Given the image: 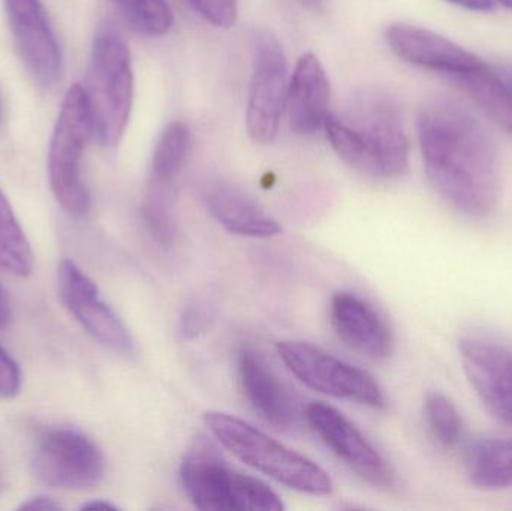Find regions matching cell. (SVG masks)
<instances>
[{"mask_svg": "<svg viewBox=\"0 0 512 511\" xmlns=\"http://www.w3.org/2000/svg\"><path fill=\"white\" fill-rule=\"evenodd\" d=\"M427 179L460 215L490 218L501 201V161L486 129L462 105L433 99L418 116Z\"/></svg>", "mask_w": 512, "mask_h": 511, "instance_id": "6da1fadb", "label": "cell"}, {"mask_svg": "<svg viewBox=\"0 0 512 511\" xmlns=\"http://www.w3.org/2000/svg\"><path fill=\"white\" fill-rule=\"evenodd\" d=\"M203 419L222 447L258 473L301 494L322 497L333 492V480L327 471L245 420L224 411H207Z\"/></svg>", "mask_w": 512, "mask_h": 511, "instance_id": "7a4b0ae2", "label": "cell"}, {"mask_svg": "<svg viewBox=\"0 0 512 511\" xmlns=\"http://www.w3.org/2000/svg\"><path fill=\"white\" fill-rule=\"evenodd\" d=\"M93 134L105 147H116L125 134L134 102L131 51L113 27H102L93 39L83 86Z\"/></svg>", "mask_w": 512, "mask_h": 511, "instance_id": "3957f363", "label": "cell"}, {"mask_svg": "<svg viewBox=\"0 0 512 511\" xmlns=\"http://www.w3.org/2000/svg\"><path fill=\"white\" fill-rule=\"evenodd\" d=\"M180 483L197 509L282 511L279 495L264 482L234 470L207 438L194 441L182 465Z\"/></svg>", "mask_w": 512, "mask_h": 511, "instance_id": "277c9868", "label": "cell"}, {"mask_svg": "<svg viewBox=\"0 0 512 511\" xmlns=\"http://www.w3.org/2000/svg\"><path fill=\"white\" fill-rule=\"evenodd\" d=\"M93 135L86 93L81 84L66 92L48 150V179L57 203L75 216L90 212L92 198L81 177V159Z\"/></svg>", "mask_w": 512, "mask_h": 511, "instance_id": "5b68a950", "label": "cell"}, {"mask_svg": "<svg viewBox=\"0 0 512 511\" xmlns=\"http://www.w3.org/2000/svg\"><path fill=\"white\" fill-rule=\"evenodd\" d=\"M351 126L366 152V174L378 179H396L408 170L409 141L402 113L393 98L384 93H361L343 120Z\"/></svg>", "mask_w": 512, "mask_h": 511, "instance_id": "8992f818", "label": "cell"}, {"mask_svg": "<svg viewBox=\"0 0 512 511\" xmlns=\"http://www.w3.org/2000/svg\"><path fill=\"white\" fill-rule=\"evenodd\" d=\"M277 353L292 375L309 389L367 407H385L384 392L372 375L322 348L309 342L285 341L277 345Z\"/></svg>", "mask_w": 512, "mask_h": 511, "instance_id": "52a82bcc", "label": "cell"}, {"mask_svg": "<svg viewBox=\"0 0 512 511\" xmlns=\"http://www.w3.org/2000/svg\"><path fill=\"white\" fill-rule=\"evenodd\" d=\"M32 470L50 488L81 491L104 479L105 458L96 443L78 429L54 428L39 437Z\"/></svg>", "mask_w": 512, "mask_h": 511, "instance_id": "ba28073f", "label": "cell"}, {"mask_svg": "<svg viewBox=\"0 0 512 511\" xmlns=\"http://www.w3.org/2000/svg\"><path fill=\"white\" fill-rule=\"evenodd\" d=\"M288 65L277 39L262 30L255 39L254 71L249 87L246 128L258 144L276 138L288 101Z\"/></svg>", "mask_w": 512, "mask_h": 511, "instance_id": "9c48e42d", "label": "cell"}, {"mask_svg": "<svg viewBox=\"0 0 512 511\" xmlns=\"http://www.w3.org/2000/svg\"><path fill=\"white\" fill-rule=\"evenodd\" d=\"M457 350L478 398L493 416L512 426V342L486 333H466Z\"/></svg>", "mask_w": 512, "mask_h": 511, "instance_id": "30bf717a", "label": "cell"}, {"mask_svg": "<svg viewBox=\"0 0 512 511\" xmlns=\"http://www.w3.org/2000/svg\"><path fill=\"white\" fill-rule=\"evenodd\" d=\"M60 299L72 317L102 347L123 357L134 356L135 342L119 315L99 297L95 282L72 260L57 270Z\"/></svg>", "mask_w": 512, "mask_h": 511, "instance_id": "8fae6325", "label": "cell"}, {"mask_svg": "<svg viewBox=\"0 0 512 511\" xmlns=\"http://www.w3.org/2000/svg\"><path fill=\"white\" fill-rule=\"evenodd\" d=\"M306 419L322 443L361 479L378 488L393 486L390 465L339 410L324 402H313L306 408Z\"/></svg>", "mask_w": 512, "mask_h": 511, "instance_id": "7c38bea8", "label": "cell"}, {"mask_svg": "<svg viewBox=\"0 0 512 511\" xmlns=\"http://www.w3.org/2000/svg\"><path fill=\"white\" fill-rule=\"evenodd\" d=\"M15 47L38 83L50 86L60 74L59 44L41 0H3Z\"/></svg>", "mask_w": 512, "mask_h": 511, "instance_id": "4fadbf2b", "label": "cell"}, {"mask_svg": "<svg viewBox=\"0 0 512 511\" xmlns=\"http://www.w3.org/2000/svg\"><path fill=\"white\" fill-rule=\"evenodd\" d=\"M385 41L391 51L412 65L433 69L457 77L469 74L486 65L484 60L469 53L456 42L411 24H391L385 30Z\"/></svg>", "mask_w": 512, "mask_h": 511, "instance_id": "5bb4252c", "label": "cell"}, {"mask_svg": "<svg viewBox=\"0 0 512 511\" xmlns=\"http://www.w3.org/2000/svg\"><path fill=\"white\" fill-rule=\"evenodd\" d=\"M330 323L346 347L369 359H387L393 353V333L387 321L357 294L349 291L334 294Z\"/></svg>", "mask_w": 512, "mask_h": 511, "instance_id": "9a60e30c", "label": "cell"}, {"mask_svg": "<svg viewBox=\"0 0 512 511\" xmlns=\"http://www.w3.org/2000/svg\"><path fill=\"white\" fill-rule=\"evenodd\" d=\"M237 366L243 392L259 417L274 428H292L298 420L297 401L262 354L255 348L243 347Z\"/></svg>", "mask_w": 512, "mask_h": 511, "instance_id": "2e32d148", "label": "cell"}, {"mask_svg": "<svg viewBox=\"0 0 512 511\" xmlns=\"http://www.w3.org/2000/svg\"><path fill=\"white\" fill-rule=\"evenodd\" d=\"M330 96L324 66L315 54H303L289 78L286 108L292 131L310 135L324 128L330 117Z\"/></svg>", "mask_w": 512, "mask_h": 511, "instance_id": "e0dca14e", "label": "cell"}, {"mask_svg": "<svg viewBox=\"0 0 512 511\" xmlns=\"http://www.w3.org/2000/svg\"><path fill=\"white\" fill-rule=\"evenodd\" d=\"M210 215L231 234L243 237H273L282 231L279 222L265 213L254 198L230 185H216L206 194Z\"/></svg>", "mask_w": 512, "mask_h": 511, "instance_id": "ac0fdd59", "label": "cell"}, {"mask_svg": "<svg viewBox=\"0 0 512 511\" xmlns=\"http://www.w3.org/2000/svg\"><path fill=\"white\" fill-rule=\"evenodd\" d=\"M469 482L484 491L512 489V438L484 437L465 447Z\"/></svg>", "mask_w": 512, "mask_h": 511, "instance_id": "d6986e66", "label": "cell"}, {"mask_svg": "<svg viewBox=\"0 0 512 511\" xmlns=\"http://www.w3.org/2000/svg\"><path fill=\"white\" fill-rule=\"evenodd\" d=\"M453 80L499 128L512 134V96L492 66L457 75Z\"/></svg>", "mask_w": 512, "mask_h": 511, "instance_id": "ffe728a7", "label": "cell"}, {"mask_svg": "<svg viewBox=\"0 0 512 511\" xmlns=\"http://www.w3.org/2000/svg\"><path fill=\"white\" fill-rule=\"evenodd\" d=\"M0 269L18 278H26L33 270V254L29 240L8 198L0 189Z\"/></svg>", "mask_w": 512, "mask_h": 511, "instance_id": "44dd1931", "label": "cell"}, {"mask_svg": "<svg viewBox=\"0 0 512 511\" xmlns=\"http://www.w3.org/2000/svg\"><path fill=\"white\" fill-rule=\"evenodd\" d=\"M191 147V131L183 122H171L162 131L152 159L153 182L173 185L177 174L182 170Z\"/></svg>", "mask_w": 512, "mask_h": 511, "instance_id": "7402d4cb", "label": "cell"}, {"mask_svg": "<svg viewBox=\"0 0 512 511\" xmlns=\"http://www.w3.org/2000/svg\"><path fill=\"white\" fill-rule=\"evenodd\" d=\"M424 419L433 438L445 449H456L465 440L462 414L444 393H427L424 399Z\"/></svg>", "mask_w": 512, "mask_h": 511, "instance_id": "603a6c76", "label": "cell"}, {"mask_svg": "<svg viewBox=\"0 0 512 511\" xmlns=\"http://www.w3.org/2000/svg\"><path fill=\"white\" fill-rule=\"evenodd\" d=\"M143 218L153 239L162 246H170L176 237L173 194L171 185L150 180L143 201Z\"/></svg>", "mask_w": 512, "mask_h": 511, "instance_id": "cb8c5ba5", "label": "cell"}, {"mask_svg": "<svg viewBox=\"0 0 512 511\" xmlns=\"http://www.w3.org/2000/svg\"><path fill=\"white\" fill-rule=\"evenodd\" d=\"M138 32L164 36L173 29L174 12L167 0H110Z\"/></svg>", "mask_w": 512, "mask_h": 511, "instance_id": "d4e9b609", "label": "cell"}, {"mask_svg": "<svg viewBox=\"0 0 512 511\" xmlns=\"http://www.w3.org/2000/svg\"><path fill=\"white\" fill-rule=\"evenodd\" d=\"M189 5L216 27H231L239 15V0H188Z\"/></svg>", "mask_w": 512, "mask_h": 511, "instance_id": "484cf974", "label": "cell"}, {"mask_svg": "<svg viewBox=\"0 0 512 511\" xmlns=\"http://www.w3.org/2000/svg\"><path fill=\"white\" fill-rule=\"evenodd\" d=\"M212 308L200 300H192L186 303L180 315V330L188 339H195L204 335L212 324Z\"/></svg>", "mask_w": 512, "mask_h": 511, "instance_id": "4316f807", "label": "cell"}, {"mask_svg": "<svg viewBox=\"0 0 512 511\" xmlns=\"http://www.w3.org/2000/svg\"><path fill=\"white\" fill-rule=\"evenodd\" d=\"M21 387V374L17 363L0 347V398H14Z\"/></svg>", "mask_w": 512, "mask_h": 511, "instance_id": "83f0119b", "label": "cell"}, {"mask_svg": "<svg viewBox=\"0 0 512 511\" xmlns=\"http://www.w3.org/2000/svg\"><path fill=\"white\" fill-rule=\"evenodd\" d=\"M62 509L59 503L51 500V498L39 495V497L30 498L26 503L21 504L18 510H29V511H57Z\"/></svg>", "mask_w": 512, "mask_h": 511, "instance_id": "f1b7e54d", "label": "cell"}, {"mask_svg": "<svg viewBox=\"0 0 512 511\" xmlns=\"http://www.w3.org/2000/svg\"><path fill=\"white\" fill-rule=\"evenodd\" d=\"M448 2L477 12H489L495 8V2H493V0H448Z\"/></svg>", "mask_w": 512, "mask_h": 511, "instance_id": "f546056e", "label": "cell"}, {"mask_svg": "<svg viewBox=\"0 0 512 511\" xmlns=\"http://www.w3.org/2000/svg\"><path fill=\"white\" fill-rule=\"evenodd\" d=\"M9 318H11V305H9L5 290L0 285V327L6 326Z\"/></svg>", "mask_w": 512, "mask_h": 511, "instance_id": "4dcf8cb0", "label": "cell"}, {"mask_svg": "<svg viewBox=\"0 0 512 511\" xmlns=\"http://www.w3.org/2000/svg\"><path fill=\"white\" fill-rule=\"evenodd\" d=\"M495 69L512 96V65H498L495 66Z\"/></svg>", "mask_w": 512, "mask_h": 511, "instance_id": "1f68e13d", "label": "cell"}, {"mask_svg": "<svg viewBox=\"0 0 512 511\" xmlns=\"http://www.w3.org/2000/svg\"><path fill=\"white\" fill-rule=\"evenodd\" d=\"M119 507L114 504L107 503V501H92V503L84 504L81 510H117Z\"/></svg>", "mask_w": 512, "mask_h": 511, "instance_id": "d6a6232c", "label": "cell"}, {"mask_svg": "<svg viewBox=\"0 0 512 511\" xmlns=\"http://www.w3.org/2000/svg\"><path fill=\"white\" fill-rule=\"evenodd\" d=\"M298 2L312 12H322L327 5V0H298Z\"/></svg>", "mask_w": 512, "mask_h": 511, "instance_id": "836d02e7", "label": "cell"}, {"mask_svg": "<svg viewBox=\"0 0 512 511\" xmlns=\"http://www.w3.org/2000/svg\"><path fill=\"white\" fill-rule=\"evenodd\" d=\"M498 2H501L502 5L505 6V8L510 9V11H512V0H498Z\"/></svg>", "mask_w": 512, "mask_h": 511, "instance_id": "e575fe53", "label": "cell"}]
</instances>
